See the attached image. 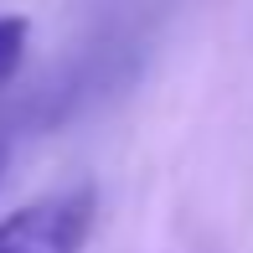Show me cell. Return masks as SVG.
I'll list each match as a JSON object with an SVG mask.
<instances>
[{
    "label": "cell",
    "instance_id": "cell-2",
    "mask_svg": "<svg viewBox=\"0 0 253 253\" xmlns=\"http://www.w3.org/2000/svg\"><path fill=\"white\" fill-rule=\"evenodd\" d=\"M26 47H31V21L26 16H0V88L21 73Z\"/></svg>",
    "mask_w": 253,
    "mask_h": 253
},
{
    "label": "cell",
    "instance_id": "cell-1",
    "mask_svg": "<svg viewBox=\"0 0 253 253\" xmlns=\"http://www.w3.org/2000/svg\"><path fill=\"white\" fill-rule=\"evenodd\" d=\"M98 217V191L88 181L16 207L0 222V253H83Z\"/></svg>",
    "mask_w": 253,
    "mask_h": 253
},
{
    "label": "cell",
    "instance_id": "cell-3",
    "mask_svg": "<svg viewBox=\"0 0 253 253\" xmlns=\"http://www.w3.org/2000/svg\"><path fill=\"white\" fill-rule=\"evenodd\" d=\"M5 166H10V140H5V129H0V181H5Z\"/></svg>",
    "mask_w": 253,
    "mask_h": 253
}]
</instances>
